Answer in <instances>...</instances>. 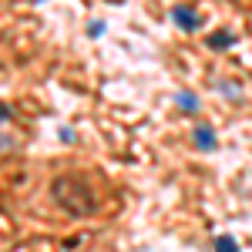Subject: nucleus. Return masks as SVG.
Returning a JSON list of instances; mask_svg holds the SVG:
<instances>
[{"instance_id": "f257e3e1", "label": "nucleus", "mask_w": 252, "mask_h": 252, "mask_svg": "<svg viewBox=\"0 0 252 252\" xmlns=\"http://www.w3.org/2000/svg\"><path fill=\"white\" fill-rule=\"evenodd\" d=\"M51 198L67 215H78V219L97 212V195L91 189V182L81 178V175H58L51 182Z\"/></svg>"}, {"instance_id": "f03ea898", "label": "nucleus", "mask_w": 252, "mask_h": 252, "mask_svg": "<svg viewBox=\"0 0 252 252\" xmlns=\"http://www.w3.org/2000/svg\"><path fill=\"white\" fill-rule=\"evenodd\" d=\"M172 20L178 24V27H182V31H189V34L202 27V17L195 14L192 7H185V3H178V7H172Z\"/></svg>"}, {"instance_id": "7ed1b4c3", "label": "nucleus", "mask_w": 252, "mask_h": 252, "mask_svg": "<svg viewBox=\"0 0 252 252\" xmlns=\"http://www.w3.org/2000/svg\"><path fill=\"white\" fill-rule=\"evenodd\" d=\"M192 138H195V145H198L202 152H215V145H219V138H215V131L209 125H198L192 131Z\"/></svg>"}, {"instance_id": "20e7f679", "label": "nucleus", "mask_w": 252, "mask_h": 252, "mask_svg": "<svg viewBox=\"0 0 252 252\" xmlns=\"http://www.w3.org/2000/svg\"><path fill=\"white\" fill-rule=\"evenodd\" d=\"M205 44H209L212 51H225V47H232V44H235V34H232V31H215V34L205 37Z\"/></svg>"}, {"instance_id": "39448f33", "label": "nucleus", "mask_w": 252, "mask_h": 252, "mask_svg": "<svg viewBox=\"0 0 252 252\" xmlns=\"http://www.w3.org/2000/svg\"><path fill=\"white\" fill-rule=\"evenodd\" d=\"M175 104H178L182 111H189V115L198 111V97H195L192 91H178V94H175Z\"/></svg>"}, {"instance_id": "423d86ee", "label": "nucleus", "mask_w": 252, "mask_h": 252, "mask_svg": "<svg viewBox=\"0 0 252 252\" xmlns=\"http://www.w3.org/2000/svg\"><path fill=\"white\" fill-rule=\"evenodd\" d=\"M215 252H239V242L229 239V235H219L215 239Z\"/></svg>"}, {"instance_id": "0eeeda50", "label": "nucleus", "mask_w": 252, "mask_h": 252, "mask_svg": "<svg viewBox=\"0 0 252 252\" xmlns=\"http://www.w3.org/2000/svg\"><path fill=\"white\" fill-rule=\"evenodd\" d=\"M104 34V24H88V37H101Z\"/></svg>"}]
</instances>
